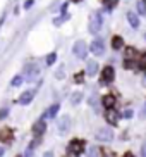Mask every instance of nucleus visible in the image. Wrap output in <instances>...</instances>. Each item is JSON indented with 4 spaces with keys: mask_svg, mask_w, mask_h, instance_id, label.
Segmentation results:
<instances>
[{
    "mask_svg": "<svg viewBox=\"0 0 146 157\" xmlns=\"http://www.w3.org/2000/svg\"><path fill=\"white\" fill-rule=\"evenodd\" d=\"M84 148H86V142L84 140H79V138H74L72 142L69 143V152L72 154V155L79 157L82 152H84Z\"/></svg>",
    "mask_w": 146,
    "mask_h": 157,
    "instance_id": "f257e3e1",
    "label": "nucleus"
},
{
    "mask_svg": "<svg viewBox=\"0 0 146 157\" xmlns=\"http://www.w3.org/2000/svg\"><path fill=\"white\" fill-rule=\"evenodd\" d=\"M88 45H86V42L84 40H78V42L74 43V47H72V52H74V56L78 57V59H86V56H88Z\"/></svg>",
    "mask_w": 146,
    "mask_h": 157,
    "instance_id": "f03ea898",
    "label": "nucleus"
},
{
    "mask_svg": "<svg viewBox=\"0 0 146 157\" xmlns=\"http://www.w3.org/2000/svg\"><path fill=\"white\" fill-rule=\"evenodd\" d=\"M57 129H59L60 136H65L71 129V117L69 116H62L59 121H57Z\"/></svg>",
    "mask_w": 146,
    "mask_h": 157,
    "instance_id": "7ed1b4c3",
    "label": "nucleus"
},
{
    "mask_svg": "<svg viewBox=\"0 0 146 157\" xmlns=\"http://www.w3.org/2000/svg\"><path fill=\"white\" fill-rule=\"evenodd\" d=\"M95 138L98 142H112L114 140V129L112 128H100L96 131Z\"/></svg>",
    "mask_w": 146,
    "mask_h": 157,
    "instance_id": "20e7f679",
    "label": "nucleus"
},
{
    "mask_svg": "<svg viewBox=\"0 0 146 157\" xmlns=\"http://www.w3.org/2000/svg\"><path fill=\"white\" fill-rule=\"evenodd\" d=\"M88 48H89V52L95 54V56H103V54H105V45H103V40H100V38L93 40L91 45L88 47Z\"/></svg>",
    "mask_w": 146,
    "mask_h": 157,
    "instance_id": "39448f33",
    "label": "nucleus"
},
{
    "mask_svg": "<svg viewBox=\"0 0 146 157\" xmlns=\"http://www.w3.org/2000/svg\"><path fill=\"white\" fill-rule=\"evenodd\" d=\"M101 24H103V19L100 14H93L89 19V31L91 33H98L101 29Z\"/></svg>",
    "mask_w": 146,
    "mask_h": 157,
    "instance_id": "423d86ee",
    "label": "nucleus"
},
{
    "mask_svg": "<svg viewBox=\"0 0 146 157\" xmlns=\"http://www.w3.org/2000/svg\"><path fill=\"white\" fill-rule=\"evenodd\" d=\"M115 78V71L112 66H105L103 67V71H101V81L103 83H110V81H114Z\"/></svg>",
    "mask_w": 146,
    "mask_h": 157,
    "instance_id": "0eeeda50",
    "label": "nucleus"
},
{
    "mask_svg": "<svg viewBox=\"0 0 146 157\" xmlns=\"http://www.w3.org/2000/svg\"><path fill=\"white\" fill-rule=\"evenodd\" d=\"M45 129H46L45 121H43V119H38L36 123L33 124V135H35V138H40L41 135L45 133Z\"/></svg>",
    "mask_w": 146,
    "mask_h": 157,
    "instance_id": "6e6552de",
    "label": "nucleus"
},
{
    "mask_svg": "<svg viewBox=\"0 0 146 157\" xmlns=\"http://www.w3.org/2000/svg\"><path fill=\"white\" fill-rule=\"evenodd\" d=\"M12 138H14V133H12V129L10 128H2L0 129V142L2 143H10L12 142Z\"/></svg>",
    "mask_w": 146,
    "mask_h": 157,
    "instance_id": "1a4fd4ad",
    "label": "nucleus"
},
{
    "mask_svg": "<svg viewBox=\"0 0 146 157\" xmlns=\"http://www.w3.org/2000/svg\"><path fill=\"white\" fill-rule=\"evenodd\" d=\"M35 98V92L33 90H27V92H23L21 93V97H19V104L21 105H27V104H31V100Z\"/></svg>",
    "mask_w": 146,
    "mask_h": 157,
    "instance_id": "9d476101",
    "label": "nucleus"
},
{
    "mask_svg": "<svg viewBox=\"0 0 146 157\" xmlns=\"http://www.w3.org/2000/svg\"><path fill=\"white\" fill-rule=\"evenodd\" d=\"M105 117H107V121H108L112 126H117V123H119V114H117L114 109H108L107 114H105Z\"/></svg>",
    "mask_w": 146,
    "mask_h": 157,
    "instance_id": "9b49d317",
    "label": "nucleus"
},
{
    "mask_svg": "<svg viewBox=\"0 0 146 157\" xmlns=\"http://www.w3.org/2000/svg\"><path fill=\"white\" fill-rule=\"evenodd\" d=\"M59 111H60V104H53V105H50V107H48V111L45 112V117L53 119L55 116L59 114Z\"/></svg>",
    "mask_w": 146,
    "mask_h": 157,
    "instance_id": "f8f14e48",
    "label": "nucleus"
},
{
    "mask_svg": "<svg viewBox=\"0 0 146 157\" xmlns=\"http://www.w3.org/2000/svg\"><path fill=\"white\" fill-rule=\"evenodd\" d=\"M127 21H129V24H131V28H134V29L139 28V17H137V14L127 12Z\"/></svg>",
    "mask_w": 146,
    "mask_h": 157,
    "instance_id": "ddd939ff",
    "label": "nucleus"
},
{
    "mask_svg": "<svg viewBox=\"0 0 146 157\" xmlns=\"http://www.w3.org/2000/svg\"><path fill=\"white\" fill-rule=\"evenodd\" d=\"M101 104H103V107H107V109H114L115 97H114V95H105V97L101 98Z\"/></svg>",
    "mask_w": 146,
    "mask_h": 157,
    "instance_id": "4468645a",
    "label": "nucleus"
},
{
    "mask_svg": "<svg viewBox=\"0 0 146 157\" xmlns=\"http://www.w3.org/2000/svg\"><path fill=\"white\" fill-rule=\"evenodd\" d=\"M122 47H124V40H122V36H119V35L112 36V48H114V50H120Z\"/></svg>",
    "mask_w": 146,
    "mask_h": 157,
    "instance_id": "2eb2a0df",
    "label": "nucleus"
},
{
    "mask_svg": "<svg viewBox=\"0 0 146 157\" xmlns=\"http://www.w3.org/2000/svg\"><path fill=\"white\" fill-rule=\"evenodd\" d=\"M96 71H98V62H96V60H91V62H88L86 74H89V76H95Z\"/></svg>",
    "mask_w": 146,
    "mask_h": 157,
    "instance_id": "dca6fc26",
    "label": "nucleus"
},
{
    "mask_svg": "<svg viewBox=\"0 0 146 157\" xmlns=\"http://www.w3.org/2000/svg\"><path fill=\"white\" fill-rule=\"evenodd\" d=\"M136 66L139 67L141 71H146V52H143L141 56L137 57V62H136Z\"/></svg>",
    "mask_w": 146,
    "mask_h": 157,
    "instance_id": "f3484780",
    "label": "nucleus"
},
{
    "mask_svg": "<svg viewBox=\"0 0 146 157\" xmlns=\"http://www.w3.org/2000/svg\"><path fill=\"white\" fill-rule=\"evenodd\" d=\"M136 48H133V47H127L126 48V59L127 60H134V57H136Z\"/></svg>",
    "mask_w": 146,
    "mask_h": 157,
    "instance_id": "a211bd4d",
    "label": "nucleus"
},
{
    "mask_svg": "<svg viewBox=\"0 0 146 157\" xmlns=\"http://www.w3.org/2000/svg\"><path fill=\"white\" fill-rule=\"evenodd\" d=\"M55 60H57V52H52V54H48V56H46V66L55 64Z\"/></svg>",
    "mask_w": 146,
    "mask_h": 157,
    "instance_id": "6ab92c4d",
    "label": "nucleus"
},
{
    "mask_svg": "<svg viewBox=\"0 0 146 157\" xmlns=\"http://www.w3.org/2000/svg\"><path fill=\"white\" fill-rule=\"evenodd\" d=\"M81 98H82V95L79 92H76V93H72V95H71V102H72L74 105H78L79 102H81Z\"/></svg>",
    "mask_w": 146,
    "mask_h": 157,
    "instance_id": "aec40b11",
    "label": "nucleus"
},
{
    "mask_svg": "<svg viewBox=\"0 0 146 157\" xmlns=\"http://www.w3.org/2000/svg\"><path fill=\"white\" fill-rule=\"evenodd\" d=\"M23 85V76H14L12 78V81H10V86H21Z\"/></svg>",
    "mask_w": 146,
    "mask_h": 157,
    "instance_id": "412c9836",
    "label": "nucleus"
},
{
    "mask_svg": "<svg viewBox=\"0 0 146 157\" xmlns=\"http://www.w3.org/2000/svg\"><path fill=\"white\" fill-rule=\"evenodd\" d=\"M101 2H103V5H105L107 9H112V7H115V5H117V2H119V0H101Z\"/></svg>",
    "mask_w": 146,
    "mask_h": 157,
    "instance_id": "4be33fe9",
    "label": "nucleus"
},
{
    "mask_svg": "<svg viewBox=\"0 0 146 157\" xmlns=\"http://www.w3.org/2000/svg\"><path fill=\"white\" fill-rule=\"evenodd\" d=\"M98 154H100L98 147H91L89 148V152H88V157H98Z\"/></svg>",
    "mask_w": 146,
    "mask_h": 157,
    "instance_id": "5701e85b",
    "label": "nucleus"
},
{
    "mask_svg": "<svg viewBox=\"0 0 146 157\" xmlns=\"http://www.w3.org/2000/svg\"><path fill=\"white\" fill-rule=\"evenodd\" d=\"M137 12H139V14H146V4L144 2H137Z\"/></svg>",
    "mask_w": 146,
    "mask_h": 157,
    "instance_id": "b1692460",
    "label": "nucleus"
},
{
    "mask_svg": "<svg viewBox=\"0 0 146 157\" xmlns=\"http://www.w3.org/2000/svg\"><path fill=\"white\" fill-rule=\"evenodd\" d=\"M134 66H136V62H134V60H127V59H124V67H126V69H133Z\"/></svg>",
    "mask_w": 146,
    "mask_h": 157,
    "instance_id": "393cba45",
    "label": "nucleus"
},
{
    "mask_svg": "<svg viewBox=\"0 0 146 157\" xmlns=\"http://www.w3.org/2000/svg\"><path fill=\"white\" fill-rule=\"evenodd\" d=\"M74 81H76V83H82V81H84V73H78L74 76Z\"/></svg>",
    "mask_w": 146,
    "mask_h": 157,
    "instance_id": "a878e982",
    "label": "nucleus"
},
{
    "mask_svg": "<svg viewBox=\"0 0 146 157\" xmlns=\"http://www.w3.org/2000/svg\"><path fill=\"white\" fill-rule=\"evenodd\" d=\"M7 114H9V109H7V107H2V109H0V119H5Z\"/></svg>",
    "mask_w": 146,
    "mask_h": 157,
    "instance_id": "bb28decb",
    "label": "nucleus"
},
{
    "mask_svg": "<svg viewBox=\"0 0 146 157\" xmlns=\"http://www.w3.org/2000/svg\"><path fill=\"white\" fill-rule=\"evenodd\" d=\"M133 109H127V111H124V116L122 117H126V119H131V117H133Z\"/></svg>",
    "mask_w": 146,
    "mask_h": 157,
    "instance_id": "cd10ccee",
    "label": "nucleus"
},
{
    "mask_svg": "<svg viewBox=\"0 0 146 157\" xmlns=\"http://www.w3.org/2000/svg\"><path fill=\"white\" fill-rule=\"evenodd\" d=\"M33 2H35V0H26V2H24V9H29L33 5Z\"/></svg>",
    "mask_w": 146,
    "mask_h": 157,
    "instance_id": "c85d7f7f",
    "label": "nucleus"
},
{
    "mask_svg": "<svg viewBox=\"0 0 146 157\" xmlns=\"http://www.w3.org/2000/svg\"><path fill=\"white\" fill-rule=\"evenodd\" d=\"M141 157H146V142L141 145Z\"/></svg>",
    "mask_w": 146,
    "mask_h": 157,
    "instance_id": "c756f323",
    "label": "nucleus"
},
{
    "mask_svg": "<svg viewBox=\"0 0 146 157\" xmlns=\"http://www.w3.org/2000/svg\"><path fill=\"white\" fill-rule=\"evenodd\" d=\"M141 117H146V102H144V105H143V111H141Z\"/></svg>",
    "mask_w": 146,
    "mask_h": 157,
    "instance_id": "7c9ffc66",
    "label": "nucleus"
},
{
    "mask_svg": "<svg viewBox=\"0 0 146 157\" xmlns=\"http://www.w3.org/2000/svg\"><path fill=\"white\" fill-rule=\"evenodd\" d=\"M43 157H53V152H50V150H48V152L43 154Z\"/></svg>",
    "mask_w": 146,
    "mask_h": 157,
    "instance_id": "2f4dec72",
    "label": "nucleus"
},
{
    "mask_svg": "<svg viewBox=\"0 0 146 157\" xmlns=\"http://www.w3.org/2000/svg\"><path fill=\"white\" fill-rule=\"evenodd\" d=\"M124 157H134V154H131V152H126V154H124Z\"/></svg>",
    "mask_w": 146,
    "mask_h": 157,
    "instance_id": "473e14b6",
    "label": "nucleus"
},
{
    "mask_svg": "<svg viewBox=\"0 0 146 157\" xmlns=\"http://www.w3.org/2000/svg\"><path fill=\"white\" fill-rule=\"evenodd\" d=\"M4 152H5V150H4V148H2V147H0V157L4 155Z\"/></svg>",
    "mask_w": 146,
    "mask_h": 157,
    "instance_id": "72a5a7b5",
    "label": "nucleus"
},
{
    "mask_svg": "<svg viewBox=\"0 0 146 157\" xmlns=\"http://www.w3.org/2000/svg\"><path fill=\"white\" fill-rule=\"evenodd\" d=\"M143 85H144V86H146V76H144V78H143Z\"/></svg>",
    "mask_w": 146,
    "mask_h": 157,
    "instance_id": "f704fd0d",
    "label": "nucleus"
},
{
    "mask_svg": "<svg viewBox=\"0 0 146 157\" xmlns=\"http://www.w3.org/2000/svg\"><path fill=\"white\" fill-rule=\"evenodd\" d=\"M103 157H114V155H112V154H105Z\"/></svg>",
    "mask_w": 146,
    "mask_h": 157,
    "instance_id": "c9c22d12",
    "label": "nucleus"
},
{
    "mask_svg": "<svg viewBox=\"0 0 146 157\" xmlns=\"http://www.w3.org/2000/svg\"><path fill=\"white\" fill-rule=\"evenodd\" d=\"M72 2H81V0H72Z\"/></svg>",
    "mask_w": 146,
    "mask_h": 157,
    "instance_id": "e433bc0d",
    "label": "nucleus"
},
{
    "mask_svg": "<svg viewBox=\"0 0 146 157\" xmlns=\"http://www.w3.org/2000/svg\"><path fill=\"white\" fill-rule=\"evenodd\" d=\"M141 2H144V4H146V0H141Z\"/></svg>",
    "mask_w": 146,
    "mask_h": 157,
    "instance_id": "4c0bfd02",
    "label": "nucleus"
},
{
    "mask_svg": "<svg viewBox=\"0 0 146 157\" xmlns=\"http://www.w3.org/2000/svg\"><path fill=\"white\" fill-rule=\"evenodd\" d=\"M144 38H146V33H144Z\"/></svg>",
    "mask_w": 146,
    "mask_h": 157,
    "instance_id": "58836bf2",
    "label": "nucleus"
},
{
    "mask_svg": "<svg viewBox=\"0 0 146 157\" xmlns=\"http://www.w3.org/2000/svg\"><path fill=\"white\" fill-rule=\"evenodd\" d=\"M17 157H23V155H17Z\"/></svg>",
    "mask_w": 146,
    "mask_h": 157,
    "instance_id": "ea45409f",
    "label": "nucleus"
}]
</instances>
